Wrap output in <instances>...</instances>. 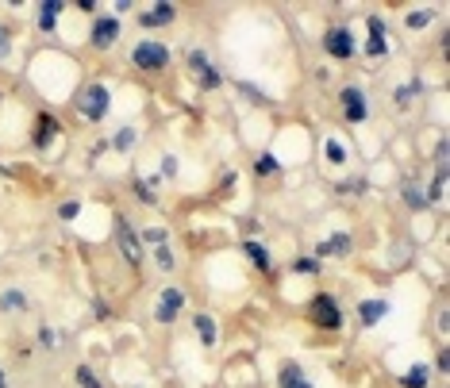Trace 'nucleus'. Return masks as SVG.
Masks as SVG:
<instances>
[{
	"label": "nucleus",
	"mask_w": 450,
	"mask_h": 388,
	"mask_svg": "<svg viewBox=\"0 0 450 388\" xmlns=\"http://www.w3.org/2000/svg\"><path fill=\"white\" fill-rule=\"evenodd\" d=\"M58 135V124H54V116H39V127H35V146H50V139Z\"/></svg>",
	"instance_id": "2eb2a0df"
},
{
	"label": "nucleus",
	"mask_w": 450,
	"mask_h": 388,
	"mask_svg": "<svg viewBox=\"0 0 450 388\" xmlns=\"http://www.w3.org/2000/svg\"><path fill=\"white\" fill-rule=\"evenodd\" d=\"M181 307H185V292H181V289H166V292H162V300H158V312H154V315H158V323H174Z\"/></svg>",
	"instance_id": "9d476101"
},
{
	"label": "nucleus",
	"mask_w": 450,
	"mask_h": 388,
	"mask_svg": "<svg viewBox=\"0 0 450 388\" xmlns=\"http://www.w3.org/2000/svg\"><path fill=\"white\" fill-rule=\"evenodd\" d=\"M77 108H81V116L89 119V124L104 119V112H108V89H104V85H85V92H81V100H77Z\"/></svg>",
	"instance_id": "7ed1b4c3"
},
{
	"label": "nucleus",
	"mask_w": 450,
	"mask_h": 388,
	"mask_svg": "<svg viewBox=\"0 0 450 388\" xmlns=\"http://www.w3.org/2000/svg\"><path fill=\"white\" fill-rule=\"evenodd\" d=\"M316 269H319L316 258H297V262H292V273H316Z\"/></svg>",
	"instance_id": "c85d7f7f"
},
{
	"label": "nucleus",
	"mask_w": 450,
	"mask_h": 388,
	"mask_svg": "<svg viewBox=\"0 0 450 388\" xmlns=\"http://www.w3.org/2000/svg\"><path fill=\"white\" fill-rule=\"evenodd\" d=\"M58 16H62V0H47V4L39 8V31H54Z\"/></svg>",
	"instance_id": "4468645a"
},
{
	"label": "nucleus",
	"mask_w": 450,
	"mask_h": 388,
	"mask_svg": "<svg viewBox=\"0 0 450 388\" xmlns=\"http://www.w3.org/2000/svg\"><path fill=\"white\" fill-rule=\"evenodd\" d=\"M339 100H342V116H347V124H362V119L369 116V100H366V92H362L358 85H347V89L339 92Z\"/></svg>",
	"instance_id": "20e7f679"
},
{
	"label": "nucleus",
	"mask_w": 450,
	"mask_h": 388,
	"mask_svg": "<svg viewBox=\"0 0 450 388\" xmlns=\"http://www.w3.org/2000/svg\"><path fill=\"white\" fill-rule=\"evenodd\" d=\"M8 47H12V39H8V27H0V58L8 54Z\"/></svg>",
	"instance_id": "c9c22d12"
},
{
	"label": "nucleus",
	"mask_w": 450,
	"mask_h": 388,
	"mask_svg": "<svg viewBox=\"0 0 450 388\" xmlns=\"http://www.w3.org/2000/svg\"><path fill=\"white\" fill-rule=\"evenodd\" d=\"M277 169H281V165H277V158H274V154H262V158H258V174H262V177L277 174Z\"/></svg>",
	"instance_id": "a878e982"
},
{
	"label": "nucleus",
	"mask_w": 450,
	"mask_h": 388,
	"mask_svg": "<svg viewBox=\"0 0 450 388\" xmlns=\"http://www.w3.org/2000/svg\"><path fill=\"white\" fill-rule=\"evenodd\" d=\"M427 24H431V12H412V16H408V27H412V31H424Z\"/></svg>",
	"instance_id": "cd10ccee"
},
{
	"label": "nucleus",
	"mask_w": 450,
	"mask_h": 388,
	"mask_svg": "<svg viewBox=\"0 0 450 388\" xmlns=\"http://www.w3.org/2000/svg\"><path fill=\"white\" fill-rule=\"evenodd\" d=\"M24 304H27V296H24L19 289H8L4 296H0V307H4V312H19Z\"/></svg>",
	"instance_id": "aec40b11"
},
{
	"label": "nucleus",
	"mask_w": 450,
	"mask_h": 388,
	"mask_svg": "<svg viewBox=\"0 0 450 388\" xmlns=\"http://www.w3.org/2000/svg\"><path fill=\"white\" fill-rule=\"evenodd\" d=\"M135 196H139L142 204H154V200H158L154 196V185H147V181H135Z\"/></svg>",
	"instance_id": "393cba45"
},
{
	"label": "nucleus",
	"mask_w": 450,
	"mask_h": 388,
	"mask_svg": "<svg viewBox=\"0 0 450 388\" xmlns=\"http://www.w3.org/2000/svg\"><path fill=\"white\" fill-rule=\"evenodd\" d=\"M135 142V127H124V131H116V139H112V146L116 150H127Z\"/></svg>",
	"instance_id": "b1692460"
},
{
	"label": "nucleus",
	"mask_w": 450,
	"mask_h": 388,
	"mask_svg": "<svg viewBox=\"0 0 450 388\" xmlns=\"http://www.w3.org/2000/svg\"><path fill=\"white\" fill-rule=\"evenodd\" d=\"M189 66H192V74H197L200 89H219V81H224V77H219V69L212 66L200 50H192V54H189Z\"/></svg>",
	"instance_id": "0eeeda50"
},
{
	"label": "nucleus",
	"mask_w": 450,
	"mask_h": 388,
	"mask_svg": "<svg viewBox=\"0 0 450 388\" xmlns=\"http://www.w3.org/2000/svg\"><path fill=\"white\" fill-rule=\"evenodd\" d=\"M158 250V265L162 269H174V254H169V246H154Z\"/></svg>",
	"instance_id": "2f4dec72"
},
{
	"label": "nucleus",
	"mask_w": 450,
	"mask_h": 388,
	"mask_svg": "<svg viewBox=\"0 0 450 388\" xmlns=\"http://www.w3.org/2000/svg\"><path fill=\"white\" fill-rule=\"evenodd\" d=\"M339 189H342V192H366V181H358V177H347Z\"/></svg>",
	"instance_id": "c756f323"
},
{
	"label": "nucleus",
	"mask_w": 450,
	"mask_h": 388,
	"mask_svg": "<svg viewBox=\"0 0 450 388\" xmlns=\"http://www.w3.org/2000/svg\"><path fill=\"white\" fill-rule=\"evenodd\" d=\"M416 92H419V85H416V81H412V85H404V89H400V92H397V100H400V104H408V100H412V96H416Z\"/></svg>",
	"instance_id": "473e14b6"
},
{
	"label": "nucleus",
	"mask_w": 450,
	"mask_h": 388,
	"mask_svg": "<svg viewBox=\"0 0 450 388\" xmlns=\"http://www.w3.org/2000/svg\"><path fill=\"white\" fill-rule=\"evenodd\" d=\"M0 388H4V369H0Z\"/></svg>",
	"instance_id": "e433bc0d"
},
{
	"label": "nucleus",
	"mask_w": 450,
	"mask_h": 388,
	"mask_svg": "<svg viewBox=\"0 0 450 388\" xmlns=\"http://www.w3.org/2000/svg\"><path fill=\"white\" fill-rule=\"evenodd\" d=\"M142 242H150V246H166V227H150V231L142 235Z\"/></svg>",
	"instance_id": "bb28decb"
},
{
	"label": "nucleus",
	"mask_w": 450,
	"mask_h": 388,
	"mask_svg": "<svg viewBox=\"0 0 450 388\" xmlns=\"http://www.w3.org/2000/svg\"><path fill=\"white\" fill-rule=\"evenodd\" d=\"M77 212H81V204H74V200L58 208V215H62V219H77Z\"/></svg>",
	"instance_id": "72a5a7b5"
},
{
	"label": "nucleus",
	"mask_w": 450,
	"mask_h": 388,
	"mask_svg": "<svg viewBox=\"0 0 450 388\" xmlns=\"http://www.w3.org/2000/svg\"><path fill=\"white\" fill-rule=\"evenodd\" d=\"M281 388H312V380L300 373V365H285L281 369Z\"/></svg>",
	"instance_id": "f3484780"
},
{
	"label": "nucleus",
	"mask_w": 450,
	"mask_h": 388,
	"mask_svg": "<svg viewBox=\"0 0 450 388\" xmlns=\"http://www.w3.org/2000/svg\"><path fill=\"white\" fill-rule=\"evenodd\" d=\"M369 58H385V24L381 19H369V42H366Z\"/></svg>",
	"instance_id": "f8f14e48"
},
{
	"label": "nucleus",
	"mask_w": 450,
	"mask_h": 388,
	"mask_svg": "<svg viewBox=\"0 0 450 388\" xmlns=\"http://www.w3.org/2000/svg\"><path fill=\"white\" fill-rule=\"evenodd\" d=\"M308 319L316 323L319 330H339V327H342V307H339V300L327 296V292L312 296V304H308Z\"/></svg>",
	"instance_id": "f257e3e1"
},
{
	"label": "nucleus",
	"mask_w": 450,
	"mask_h": 388,
	"mask_svg": "<svg viewBox=\"0 0 450 388\" xmlns=\"http://www.w3.org/2000/svg\"><path fill=\"white\" fill-rule=\"evenodd\" d=\"M324 47L331 58H350L354 54V35H350V27H331V31L324 35Z\"/></svg>",
	"instance_id": "423d86ee"
},
{
	"label": "nucleus",
	"mask_w": 450,
	"mask_h": 388,
	"mask_svg": "<svg viewBox=\"0 0 450 388\" xmlns=\"http://www.w3.org/2000/svg\"><path fill=\"white\" fill-rule=\"evenodd\" d=\"M174 19H177L174 4H150V8L139 12V24L142 27H166V24H174Z\"/></svg>",
	"instance_id": "1a4fd4ad"
},
{
	"label": "nucleus",
	"mask_w": 450,
	"mask_h": 388,
	"mask_svg": "<svg viewBox=\"0 0 450 388\" xmlns=\"http://www.w3.org/2000/svg\"><path fill=\"white\" fill-rule=\"evenodd\" d=\"M427 377H431L427 365H412V369L400 377V385H404V388H427Z\"/></svg>",
	"instance_id": "a211bd4d"
},
{
	"label": "nucleus",
	"mask_w": 450,
	"mask_h": 388,
	"mask_svg": "<svg viewBox=\"0 0 450 388\" xmlns=\"http://www.w3.org/2000/svg\"><path fill=\"white\" fill-rule=\"evenodd\" d=\"M197 335H200V342H204V346H216V339H219V335H216V319L200 312L197 315Z\"/></svg>",
	"instance_id": "dca6fc26"
},
{
	"label": "nucleus",
	"mask_w": 450,
	"mask_h": 388,
	"mask_svg": "<svg viewBox=\"0 0 450 388\" xmlns=\"http://www.w3.org/2000/svg\"><path fill=\"white\" fill-rule=\"evenodd\" d=\"M77 385L81 388H100V380H97V373H92L89 365H77Z\"/></svg>",
	"instance_id": "4be33fe9"
},
{
	"label": "nucleus",
	"mask_w": 450,
	"mask_h": 388,
	"mask_svg": "<svg viewBox=\"0 0 450 388\" xmlns=\"http://www.w3.org/2000/svg\"><path fill=\"white\" fill-rule=\"evenodd\" d=\"M389 315V304L385 300H366V304H358V323L362 327H374L377 319H385Z\"/></svg>",
	"instance_id": "9b49d317"
},
{
	"label": "nucleus",
	"mask_w": 450,
	"mask_h": 388,
	"mask_svg": "<svg viewBox=\"0 0 450 388\" xmlns=\"http://www.w3.org/2000/svg\"><path fill=\"white\" fill-rule=\"evenodd\" d=\"M404 200H408V208H416V212H424V208H427V192H419L412 181L404 185Z\"/></svg>",
	"instance_id": "412c9836"
},
{
	"label": "nucleus",
	"mask_w": 450,
	"mask_h": 388,
	"mask_svg": "<svg viewBox=\"0 0 450 388\" xmlns=\"http://www.w3.org/2000/svg\"><path fill=\"white\" fill-rule=\"evenodd\" d=\"M131 58H135V66H139V69H150V74H158V69L169 66V50L162 47V42H147V39H142L139 47L131 50Z\"/></svg>",
	"instance_id": "f03ea898"
},
{
	"label": "nucleus",
	"mask_w": 450,
	"mask_h": 388,
	"mask_svg": "<svg viewBox=\"0 0 450 388\" xmlns=\"http://www.w3.org/2000/svg\"><path fill=\"white\" fill-rule=\"evenodd\" d=\"M324 150H327V162H342V158H347V154H342V146H339V142H335V139L327 142Z\"/></svg>",
	"instance_id": "7c9ffc66"
},
{
	"label": "nucleus",
	"mask_w": 450,
	"mask_h": 388,
	"mask_svg": "<svg viewBox=\"0 0 450 388\" xmlns=\"http://www.w3.org/2000/svg\"><path fill=\"white\" fill-rule=\"evenodd\" d=\"M116 246H119V254H124L131 265H142V242H139V235L131 231V223H127L124 215L116 219Z\"/></svg>",
	"instance_id": "39448f33"
},
{
	"label": "nucleus",
	"mask_w": 450,
	"mask_h": 388,
	"mask_svg": "<svg viewBox=\"0 0 450 388\" xmlns=\"http://www.w3.org/2000/svg\"><path fill=\"white\" fill-rule=\"evenodd\" d=\"M242 250H247V254H250V262L258 265V269H269V254H266V250H262V242L247 239V242H242Z\"/></svg>",
	"instance_id": "6ab92c4d"
},
{
	"label": "nucleus",
	"mask_w": 450,
	"mask_h": 388,
	"mask_svg": "<svg viewBox=\"0 0 450 388\" xmlns=\"http://www.w3.org/2000/svg\"><path fill=\"white\" fill-rule=\"evenodd\" d=\"M39 342H42V346H54V342H58V335H54L50 327H42L39 330Z\"/></svg>",
	"instance_id": "f704fd0d"
},
{
	"label": "nucleus",
	"mask_w": 450,
	"mask_h": 388,
	"mask_svg": "<svg viewBox=\"0 0 450 388\" xmlns=\"http://www.w3.org/2000/svg\"><path fill=\"white\" fill-rule=\"evenodd\" d=\"M442 192H447V169H439V177L431 181V192H427V200H442Z\"/></svg>",
	"instance_id": "5701e85b"
},
{
	"label": "nucleus",
	"mask_w": 450,
	"mask_h": 388,
	"mask_svg": "<svg viewBox=\"0 0 450 388\" xmlns=\"http://www.w3.org/2000/svg\"><path fill=\"white\" fill-rule=\"evenodd\" d=\"M327 254H335V258H342V254H350V235H327L324 242H319V258H327Z\"/></svg>",
	"instance_id": "ddd939ff"
},
{
	"label": "nucleus",
	"mask_w": 450,
	"mask_h": 388,
	"mask_svg": "<svg viewBox=\"0 0 450 388\" xmlns=\"http://www.w3.org/2000/svg\"><path fill=\"white\" fill-rule=\"evenodd\" d=\"M92 47L97 50H108L112 42L119 39V19H112V16H104V19H97V24H92Z\"/></svg>",
	"instance_id": "6e6552de"
}]
</instances>
